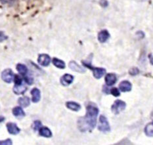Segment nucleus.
Masks as SVG:
<instances>
[{"label": "nucleus", "mask_w": 153, "mask_h": 145, "mask_svg": "<svg viewBox=\"0 0 153 145\" xmlns=\"http://www.w3.org/2000/svg\"><path fill=\"white\" fill-rule=\"evenodd\" d=\"M99 112L98 107L94 103H89L86 107L85 116L79 118L78 120V127L82 132L91 131L97 124V118Z\"/></svg>", "instance_id": "1"}, {"label": "nucleus", "mask_w": 153, "mask_h": 145, "mask_svg": "<svg viewBox=\"0 0 153 145\" xmlns=\"http://www.w3.org/2000/svg\"><path fill=\"white\" fill-rule=\"evenodd\" d=\"M98 129L102 133H108L111 131L109 123L107 118L105 116L101 115L99 117V124L98 126Z\"/></svg>", "instance_id": "2"}, {"label": "nucleus", "mask_w": 153, "mask_h": 145, "mask_svg": "<svg viewBox=\"0 0 153 145\" xmlns=\"http://www.w3.org/2000/svg\"><path fill=\"white\" fill-rule=\"evenodd\" d=\"M126 107V103L122 100H116L112 104L111 110L114 114H118L122 111L124 110Z\"/></svg>", "instance_id": "3"}, {"label": "nucleus", "mask_w": 153, "mask_h": 145, "mask_svg": "<svg viewBox=\"0 0 153 145\" xmlns=\"http://www.w3.org/2000/svg\"><path fill=\"white\" fill-rule=\"evenodd\" d=\"M13 77H14V74L11 69H6L2 72L1 78L6 83L11 84L13 80Z\"/></svg>", "instance_id": "4"}, {"label": "nucleus", "mask_w": 153, "mask_h": 145, "mask_svg": "<svg viewBox=\"0 0 153 145\" xmlns=\"http://www.w3.org/2000/svg\"><path fill=\"white\" fill-rule=\"evenodd\" d=\"M38 62L42 67H48L51 62V58L47 54H40L38 56Z\"/></svg>", "instance_id": "5"}, {"label": "nucleus", "mask_w": 153, "mask_h": 145, "mask_svg": "<svg viewBox=\"0 0 153 145\" xmlns=\"http://www.w3.org/2000/svg\"><path fill=\"white\" fill-rule=\"evenodd\" d=\"M6 127H7V129L8 132L10 134L13 135H16L19 134L20 133V131H21V129H19V127L17 126V125L15 123L9 122L7 124Z\"/></svg>", "instance_id": "6"}, {"label": "nucleus", "mask_w": 153, "mask_h": 145, "mask_svg": "<svg viewBox=\"0 0 153 145\" xmlns=\"http://www.w3.org/2000/svg\"><path fill=\"white\" fill-rule=\"evenodd\" d=\"M73 81H74V76L71 74H65L63 75L61 78V84L63 85V86H68L69 85H71Z\"/></svg>", "instance_id": "7"}, {"label": "nucleus", "mask_w": 153, "mask_h": 145, "mask_svg": "<svg viewBox=\"0 0 153 145\" xmlns=\"http://www.w3.org/2000/svg\"><path fill=\"white\" fill-rule=\"evenodd\" d=\"M105 80L106 85H108V86H112L117 81V77H116V74L110 73L105 75Z\"/></svg>", "instance_id": "8"}, {"label": "nucleus", "mask_w": 153, "mask_h": 145, "mask_svg": "<svg viewBox=\"0 0 153 145\" xmlns=\"http://www.w3.org/2000/svg\"><path fill=\"white\" fill-rule=\"evenodd\" d=\"M90 70L94 73V76L96 79H101L106 73V70L103 68H94L91 67Z\"/></svg>", "instance_id": "9"}, {"label": "nucleus", "mask_w": 153, "mask_h": 145, "mask_svg": "<svg viewBox=\"0 0 153 145\" xmlns=\"http://www.w3.org/2000/svg\"><path fill=\"white\" fill-rule=\"evenodd\" d=\"M69 68L71 69L72 70L76 72H79V73H84L85 72V68L81 67L80 65H79L77 62L75 61H71L69 62Z\"/></svg>", "instance_id": "10"}, {"label": "nucleus", "mask_w": 153, "mask_h": 145, "mask_svg": "<svg viewBox=\"0 0 153 145\" xmlns=\"http://www.w3.org/2000/svg\"><path fill=\"white\" fill-rule=\"evenodd\" d=\"M30 93L32 95V101L33 103H38L41 99V92L38 88L32 89Z\"/></svg>", "instance_id": "11"}, {"label": "nucleus", "mask_w": 153, "mask_h": 145, "mask_svg": "<svg viewBox=\"0 0 153 145\" xmlns=\"http://www.w3.org/2000/svg\"><path fill=\"white\" fill-rule=\"evenodd\" d=\"M132 85L129 81H122L119 85V89L122 92H129L131 90Z\"/></svg>", "instance_id": "12"}, {"label": "nucleus", "mask_w": 153, "mask_h": 145, "mask_svg": "<svg viewBox=\"0 0 153 145\" xmlns=\"http://www.w3.org/2000/svg\"><path fill=\"white\" fill-rule=\"evenodd\" d=\"M110 34L106 30H103L98 34V40L101 43H105L110 38Z\"/></svg>", "instance_id": "13"}, {"label": "nucleus", "mask_w": 153, "mask_h": 145, "mask_svg": "<svg viewBox=\"0 0 153 145\" xmlns=\"http://www.w3.org/2000/svg\"><path fill=\"white\" fill-rule=\"evenodd\" d=\"M13 114L18 119H22L26 116L25 111L22 110V108L21 107H16L13 108Z\"/></svg>", "instance_id": "14"}, {"label": "nucleus", "mask_w": 153, "mask_h": 145, "mask_svg": "<svg viewBox=\"0 0 153 145\" xmlns=\"http://www.w3.org/2000/svg\"><path fill=\"white\" fill-rule=\"evenodd\" d=\"M66 106L68 108V109L74 112H78L81 109L80 104L74 101L67 102V103H66Z\"/></svg>", "instance_id": "15"}, {"label": "nucleus", "mask_w": 153, "mask_h": 145, "mask_svg": "<svg viewBox=\"0 0 153 145\" xmlns=\"http://www.w3.org/2000/svg\"><path fill=\"white\" fill-rule=\"evenodd\" d=\"M39 135L42 137H46V138H50L52 137V132L51 130L47 127H42L39 129Z\"/></svg>", "instance_id": "16"}, {"label": "nucleus", "mask_w": 153, "mask_h": 145, "mask_svg": "<svg viewBox=\"0 0 153 145\" xmlns=\"http://www.w3.org/2000/svg\"><path fill=\"white\" fill-rule=\"evenodd\" d=\"M27 87H26V85L22 84L19 85H15V87H13V92L16 95H22L25 93Z\"/></svg>", "instance_id": "17"}, {"label": "nucleus", "mask_w": 153, "mask_h": 145, "mask_svg": "<svg viewBox=\"0 0 153 145\" xmlns=\"http://www.w3.org/2000/svg\"><path fill=\"white\" fill-rule=\"evenodd\" d=\"M52 62L53 65L56 67V68H60V69H64L66 67L65 62L61 60V59L57 58H53L52 59Z\"/></svg>", "instance_id": "18"}, {"label": "nucleus", "mask_w": 153, "mask_h": 145, "mask_svg": "<svg viewBox=\"0 0 153 145\" xmlns=\"http://www.w3.org/2000/svg\"><path fill=\"white\" fill-rule=\"evenodd\" d=\"M18 103L22 107H28L30 104V100L28 97H23L19 98Z\"/></svg>", "instance_id": "19"}, {"label": "nucleus", "mask_w": 153, "mask_h": 145, "mask_svg": "<svg viewBox=\"0 0 153 145\" xmlns=\"http://www.w3.org/2000/svg\"><path fill=\"white\" fill-rule=\"evenodd\" d=\"M16 70L18 71L20 74L22 75H26L28 73V68L26 67L25 64H18L16 67Z\"/></svg>", "instance_id": "20"}, {"label": "nucleus", "mask_w": 153, "mask_h": 145, "mask_svg": "<svg viewBox=\"0 0 153 145\" xmlns=\"http://www.w3.org/2000/svg\"><path fill=\"white\" fill-rule=\"evenodd\" d=\"M153 124L151 122L148 124L145 128V133L146 135L150 137H152L153 136Z\"/></svg>", "instance_id": "21"}, {"label": "nucleus", "mask_w": 153, "mask_h": 145, "mask_svg": "<svg viewBox=\"0 0 153 145\" xmlns=\"http://www.w3.org/2000/svg\"><path fill=\"white\" fill-rule=\"evenodd\" d=\"M42 124L41 121L39 120H36L34 121V124H33L32 128L34 131H38L42 127Z\"/></svg>", "instance_id": "22"}, {"label": "nucleus", "mask_w": 153, "mask_h": 145, "mask_svg": "<svg viewBox=\"0 0 153 145\" xmlns=\"http://www.w3.org/2000/svg\"><path fill=\"white\" fill-rule=\"evenodd\" d=\"M13 80H14L15 85H19L22 84V79L18 74H15L13 77Z\"/></svg>", "instance_id": "23"}, {"label": "nucleus", "mask_w": 153, "mask_h": 145, "mask_svg": "<svg viewBox=\"0 0 153 145\" xmlns=\"http://www.w3.org/2000/svg\"><path fill=\"white\" fill-rule=\"evenodd\" d=\"M129 74L131 75H136L139 74V70L137 67H133L129 70Z\"/></svg>", "instance_id": "24"}, {"label": "nucleus", "mask_w": 153, "mask_h": 145, "mask_svg": "<svg viewBox=\"0 0 153 145\" xmlns=\"http://www.w3.org/2000/svg\"><path fill=\"white\" fill-rule=\"evenodd\" d=\"M110 93H111L114 97H119L120 95V92L118 90L117 88L114 87L112 88L110 91Z\"/></svg>", "instance_id": "25"}, {"label": "nucleus", "mask_w": 153, "mask_h": 145, "mask_svg": "<svg viewBox=\"0 0 153 145\" xmlns=\"http://www.w3.org/2000/svg\"><path fill=\"white\" fill-rule=\"evenodd\" d=\"M25 81L27 84L32 85L33 84V82H34V79L32 77L29 76V75H27V76L25 77Z\"/></svg>", "instance_id": "26"}, {"label": "nucleus", "mask_w": 153, "mask_h": 145, "mask_svg": "<svg viewBox=\"0 0 153 145\" xmlns=\"http://www.w3.org/2000/svg\"><path fill=\"white\" fill-rule=\"evenodd\" d=\"M13 142L10 139H6L5 141H0V145H10L12 144Z\"/></svg>", "instance_id": "27"}, {"label": "nucleus", "mask_w": 153, "mask_h": 145, "mask_svg": "<svg viewBox=\"0 0 153 145\" xmlns=\"http://www.w3.org/2000/svg\"><path fill=\"white\" fill-rule=\"evenodd\" d=\"M8 37L4 34V32L0 31V42H3Z\"/></svg>", "instance_id": "28"}, {"label": "nucleus", "mask_w": 153, "mask_h": 145, "mask_svg": "<svg viewBox=\"0 0 153 145\" xmlns=\"http://www.w3.org/2000/svg\"><path fill=\"white\" fill-rule=\"evenodd\" d=\"M100 5L102 7H106L108 5V3L106 0H101Z\"/></svg>", "instance_id": "29"}, {"label": "nucleus", "mask_w": 153, "mask_h": 145, "mask_svg": "<svg viewBox=\"0 0 153 145\" xmlns=\"http://www.w3.org/2000/svg\"><path fill=\"white\" fill-rule=\"evenodd\" d=\"M137 35L139 36V38H144V36H145L144 33L143 32H141V31L137 32Z\"/></svg>", "instance_id": "30"}, {"label": "nucleus", "mask_w": 153, "mask_h": 145, "mask_svg": "<svg viewBox=\"0 0 153 145\" xmlns=\"http://www.w3.org/2000/svg\"><path fill=\"white\" fill-rule=\"evenodd\" d=\"M103 92H104L105 93H106V94H108L110 93V90H108V89L106 88V87H103Z\"/></svg>", "instance_id": "31"}, {"label": "nucleus", "mask_w": 153, "mask_h": 145, "mask_svg": "<svg viewBox=\"0 0 153 145\" xmlns=\"http://www.w3.org/2000/svg\"><path fill=\"white\" fill-rule=\"evenodd\" d=\"M5 120V118L4 117H3V116H0V123L3 122V121H4Z\"/></svg>", "instance_id": "32"}, {"label": "nucleus", "mask_w": 153, "mask_h": 145, "mask_svg": "<svg viewBox=\"0 0 153 145\" xmlns=\"http://www.w3.org/2000/svg\"><path fill=\"white\" fill-rule=\"evenodd\" d=\"M149 58H150V62H151V64L152 65V55H149Z\"/></svg>", "instance_id": "33"}, {"label": "nucleus", "mask_w": 153, "mask_h": 145, "mask_svg": "<svg viewBox=\"0 0 153 145\" xmlns=\"http://www.w3.org/2000/svg\"><path fill=\"white\" fill-rule=\"evenodd\" d=\"M139 1H145V0H139Z\"/></svg>", "instance_id": "34"}]
</instances>
